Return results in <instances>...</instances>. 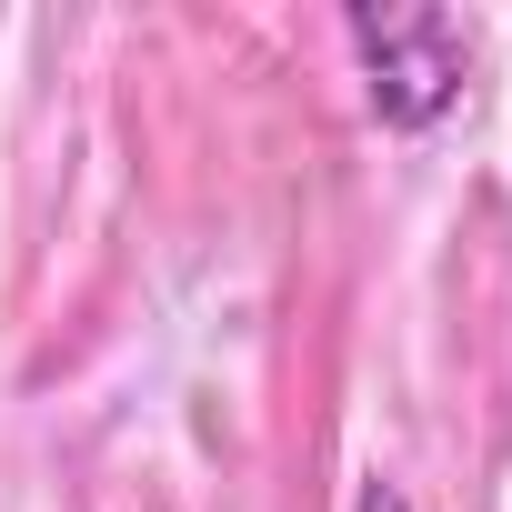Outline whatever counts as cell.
I'll return each instance as SVG.
<instances>
[{
	"mask_svg": "<svg viewBox=\"0 0 512 512\" xmlns=\"http://www.w3.org/2000/svg\"><path fill=\"white\" fill-rule=\"evenodd\" d=\"M362 101L382 131H442L472 91V21L432 11V0H382V11H342Z\"/></svg>",
	"mask_w": 512,
	"mask_h": 512,
	"instance_id": "6da1fadb",
	"label": "cell"
},
{
	"mask_svg": "<svg viewBox=\"0 0 512 512\" xmlns=\"http://www.w3.org/2000/svg\"><path fill=\"white\" fill-rule=\"evenodd\" d=\"M352 512H412V492H402V482H382V472H372V482H362V492H352Z\"/></svg>",
	"mask_w": 512,
	"mask_h": 512,
	"instance_id": "7a4b0ae2",
	"label": "cell"
}]
</instances>
